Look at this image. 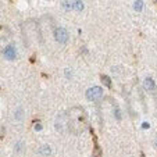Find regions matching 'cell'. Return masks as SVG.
I'll use <instances>...</instances> for the list:
<instances>
[{
	"instance_id": "10",
	"label": "cell",
	"mask_w": 157,
	"mask_h": 157,
	"mask_svg": "<svg viewBox=\"0 0 157 157\" xmlns=\"http://www.w3.org/2000/svg\"><path fill=\"white\" fill-rule=\"evenodd\" d=\"M133 9L136 10V11H142V9H143V2L142 0H136L135 4H133Z\"/></svg>"
},
{
	"instance_id": "8",
	"label": "cell",
	"mask_w": 157,
	"mask_h": 157,
	"mask_svg": "<svg viewBox=\"0 0 157 157\" xmlns=\"http://www.w3.org/2000/svg\"><path fill=\"white\" fill-rule=\"evenodd\" d=\"M39 153H40V154H46V156H50V154H52V149L49 147V145H44V146H42V147L39 149Z\"/></svg>"
},
{
	"instance_id": "1",
	"label": "cell",
	"mask_w": 157,
	"mask_h": 157,
	"mask_svg": "<svg viewBox=\"0 0 157 157\" xmlns=\"http://www.w3.org/2000/svg\"><path fill=\"white\" fill-rule=\"evenodd\" d=\"M65 125L74 135H79L88 128V117L81 106H75L65 113Z\"/></svg>"
},
{
	"instance_id": "11",
	"label": "cell",
	"mask_w": 157,
	"mask_h": 157,
	"mask_svg": "<svg viewBox=\"0 0 157 157\" xmlns=\"http://www.w3.org/2000/svg\"><path fill=\"white\" fill-rule=\"evenodd\" d=\"M63 9H64L65 11H68V10L72 9V4L70 3L68 0H64V2H63Z\"/></svg>"
},
{
	"instance_id": "9",
	"label": "cell",
	"mask_w": 157,
	"mask_h": 157,
	"mask_svg": "<svg viewBox=\"0 0 157 157\" xmlns=\"http://www.w3.org/2000/svg\"><path fill=\"white\" fill-rule=\"evenodd\" d=\"M100 79H101V82H103L104 85L107 86V88H111V79H110V78L107 77V75H101Z\"/></svg>"
},
{
	"instance_id": "15",
	"label": "cell",
	"mask_w": 157,
	"mask_h": 157,
	"mask_svg": "<svg viewBox=\"0 0 157 157\" xmlns=\"http://www.w3.org/2000/svg\"><path fill=\"white\" fill-rule=\"evenodd\" d=\"M154 146H157V142H154Z\"/></svg>"
},
{
	"instance_id": "13",
	"label": "cell",
	"mask_w": 157,
	"mask_h": 157,
	"mask_svg": "<svg viewBox=\"0 0 157 157\" xmlns=\"http://www.w3.org/2000/svg\"><path fill=\"white\" fill-rule=\"evenodd\" d=\"M35 128H36L38 131H40V129H42V125H40V124H36V127H35Z\"/></svg>"
},
{
	"instance_id": "3",
	"label": "cell",
	"mask_w": 157,
	"mask_h": 157,
	"mask_svg": "<svg viewBox=\"0 0 157 157\" xmlns=\"http://www.w3.org/2000/svg\"><path fill=\"white\" fill-rule=\"evenodd\" d=\"M11 38V32L7 27H0V50H3L9 44V40Z\"/></svg>"
},
{
	"instance_id": "14",
	"label": "cell",
	"mask_w": 157,
	"mask_h": 157,
	"mask_svg": "<svg viewBox=\"0 0 157 157\" xmlns=\"http://www.w3.org/2000/svg\"><path fill=\"white\" fill-rule=\"evenodd\" d=\"M154 98H156V101H157V89H156V95H154Z\"/></svg>"
},
{
	"instance_id": "5",
	"label": "cell",
	"mask_w": 157,
	"mask_h": 157,
	"mask_svg": "<svg viewBox=\"0 0 157 157\" xmlns=\"http://www.w3.org/2000/svg\"><path fill=\"white\" fill-rule=\"evenodd\" d=\"M2 52H3V56H4V59L6 60H14L15 56H17V50H15L14 44H11V43L7 44Z\"/></svg>"
},
{
	"instance_id": "12",
	"label": "cell",
	"mask_w": 157,
	"mask_h": 157,
	"mask_svg": "<svg viewBox=\"0 0 157 157\" xmlns=\"http://www.w3.org/2000/svg\"><path fill=\"white\" fill-rule=\"evenodd\" d=\"M17 120H18V121L24 120V110H21V109L17 110Z\"/></svg>"
},
{
	"instance_id": "6",
	"label": "cell",
	"mask_w": 157,
	"mask_h": 157,
	"mask_svg": "<svg viewBox=\"0 0 157 157\" xmlns=\"http://www.w3.org/2000/svg\"><path fill=\"white\" fill-rule=\"evenodd\" d=\"M143 88H145L146 90H154V89H156V83H154L153 78H145V81H143Z\"/></svg>"
},
{
	"instance_id": "7",
	"label": "cell",
	"mask_w": 157,
	"mask_h": 157,
	"mask_svg": "<svg viewBox=\"0 0 157 157\" xmlns=\"http://www.w3.org/2000/svg\"><path fill=\"white\" fill-rule=\"evenodd\" d=\"M72 9L77 10V11H82L83 10V3L81 0H75L74 3H72Z\"/></svg>"
},
{
	"instance_id": "2",
	"label": "cell",
	"mask_w": 157,
	"mask_h": 157,
	"mask_svg": "<svg viewBox=\"0 0 157 157\" xmlns=\"http://www.w3.org/2000/svg\"><path fill=\"white\" fill-rule=\"evenodd\" d=\"M103 96V89L100 86H93V88L86 90V99L90 101H98Z\"/></svg>"
},
{
	"instance_id": "4",
	"label": "cell",
	"mask_w": 157,
	"mask_h": 157,
	"mask_svg": "<svg viewBox=\"0 0 157 157\" xmlns=\"http://www.w3.org/2000/svg\"><path fill=\"white\" fill-rule=\"evenodd\" d=\"M54 39H56V42H59L60 44H65L70 39L68 32H67L64 28H56V29H54Z\"/></svg>"
}]
</instances>
